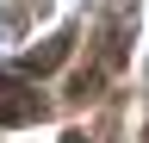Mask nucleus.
Listing matches in <instances>:
<instances>
[{
  "instance_id": "3",
  "label": "nucleus",
  "mask_w": 149,
  "mask_h": 143,
  "mask_svg": "<svg viewBox=\"0 0 149 143\" xmlns=\"http://www.w3.org/2000/svg\"><path fill=\"white\" fill-rule=\"evenodd\" d=\"M19 6H25V0H0V25H13V19H19Z\"/></svg>"
},
{
  "instance_id": "2",
  "label": "nucleus",
  "mask_w": 149,
  "mask_h": 143,
  "mask_svg": "<svg viewBox=\"0 0 149 143\" xmlns=\"http://www.w3.org/2000/svg\"><path fill=\"white\" fill-rule=\"evenodd\" d=\"M68 44H74V31H56L44 50H31V68H50V62H62V56H68Z\"/></svg>"
},
{
  "instance_id": "1",
  "label": "nucleus",
  "mask_w": 149,
  "mask_h": 143,
  "mask_svg": "<svg viewBox=\"0 0 149 143\" xmlns=\"http://www.w3.org/2000/svg\"><path fill=\"white\" fill-rule=\"evenodd\" d=\"M44 118V93L19 75H0V124H31Z\"/></svg>"
}]
</instances>
